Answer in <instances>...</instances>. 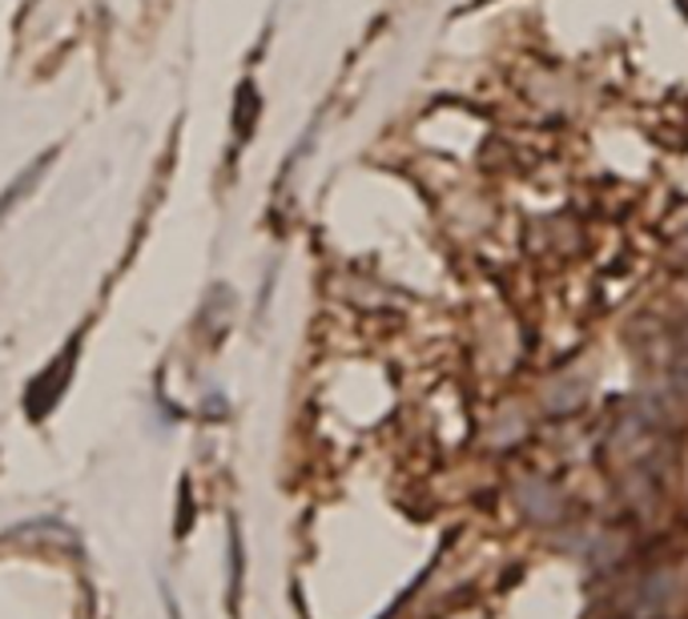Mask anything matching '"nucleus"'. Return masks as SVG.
Here are the masks:
<instances>
[{
  "label": "nucleus",
  "instance_id": "1",
  "mask_svg": "<svg viewBox=\"0 0 688 619\" xmlns=\"http://www.w3.org/2000/svg\"><path fill=\"white\" fill-rule=\"evenodd\" d=\"M44 161H49V158H44ZM44 161H41V166H37V169H29V173H24V178H21V181H17V186H12V189H9V193H4V201H0V213L9 210L12 201H17V198H21V193H24V189H29V181H32V178H37V173H41V169H44Z\"/></svg>",
  "mask_w": 688,
  "mask_h": 619
}]
</instances>
